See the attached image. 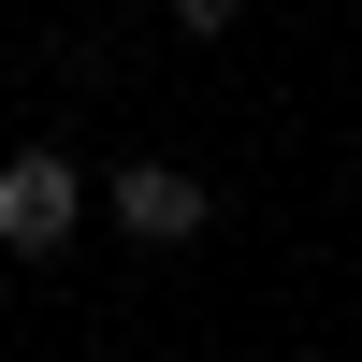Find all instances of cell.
Returning <instances> with one entry per match:
<instances>
[{"mask_svg":"<svg viewBox=\"0 0 362 362\" xmlns=\"http://www.w3.org/2000/svg\"><path fill=\"white\" fill-rule=\"evenodd\" d=\"M116 232H131V247H189V232H203V174L189 160H116Z\"/></svg>","mask_w":362,"mask_h":362,"instance_id":"cell-2","label":"cell"},{"mask_svg":"<svg viewBox=\"0 0 362 362\" xmlns=\"http://www.w3.org/2000/svg\"><path fill=\"white\" fill-rule=\"evenodd\" d=\"M73 218H87V174L58 160V145H15V160H0V247H15V261H58Z\"/></svg>","mask_w":362,"mask_h":362,"instance_id":"cell-1","label":"cell"},{"mask_svg":"<svg viewBox=\"0 0 362 362\" xmlns=\"http://www.w3.org/2000/svg\"><path fill=\"white\" fill-rule=\"evenodd\" d=\"M232 15H247V0H174V29H189V44H218Z\"/></svg>","mask_w":362,"mask_h":362,"instance_id":"cell-3","label":"cell"}]
</instances>
